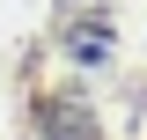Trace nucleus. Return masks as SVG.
<instances>
[{
	"label": "nucleus",
	"instance_id": "nucleus-1",
	"mask_svg": "<svg viewBox=\"0 0 147 140\" xmlns=\"http://www.w3.org/2000/svg\"><path fill=\"white\" fill-rule=\"evenodd\" d=\"M110 44H118V30H110V15H96V7H81V15H66V22H59V52H66V59H81V67H103V59H110Z\"/></svg>",
	"mask_w": 147,
	"mask_h": 140
}]
</instances>
